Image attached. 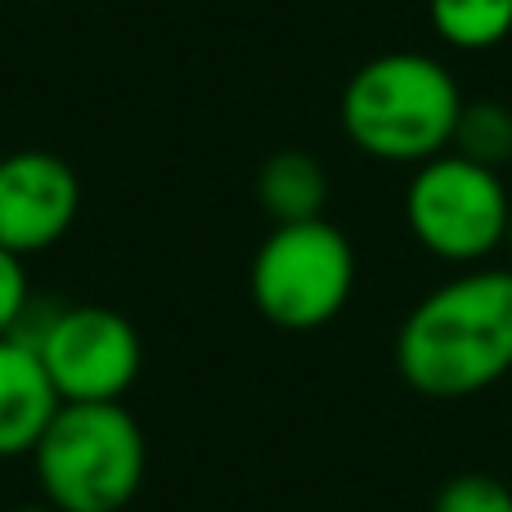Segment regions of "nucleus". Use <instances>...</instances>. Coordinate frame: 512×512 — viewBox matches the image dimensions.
Wrapping results in <instances>:
<instances>
[{
    "instance_id": "423d86ee",
    "label": "nucleus",
    "mask_w": 512,
    "mask_h": 512,
    "mask_svg": "<svg viewBox=\"0 0 512 512\" xmlns=\"http://www.w3.org/2000/svg\"><path fill=\"white\" fill-rule=\"evenodd\" d=\"M36 346L63 405L122 400L140 378V333L108 306H72L45 319L41 333H23Z\"/></svg>"
},
{
    "instance_id": "0eeeda50",
    "label": "nucleus",
    "mask_w": 512,
    "mask_h": 512,
    "mask_svg": "<svg viewBox=\"0 0 512 512\" xmlns=\"http://www.w3.org/2000/svg\"><path fill=\"white\" fill-rule=\"evenodd\" d=\"M81 212V180L59 153L18 149L0 158V248L41 252L72 230Z\"/></svg>"
},
{
    "instance_id": "f257e3e1",
    "label": "nucleus",
    "mask_w": 512,
    "mask_h": 512,
    "mask_svg": "<svg viewBox=\"0 0 512 512\" xmlns=\"http://www.w3.org/2000/svg\"><path fill=\"white\" fill-rule=\"evenodd\" d=\"M396 369L418 396L463 400L512 373V270H468L409 310Z\"/></svg>"
},
{
    "instance_id": "ddd939ff",
    "label": "nucleus",
    "mask_w": 512,
    "mask_h": 512,
    "mask_svg": "<svg viewBox=\"0 0 512 512\" xmlns=\"http://www.w3.org/2000/svg\"><path fill=\"white\" fill-rule=\"evenodd\" d=\"M23 315H27V270H23V256L0 248V337L18 333Z\"/></svg>"
},
{
    "instance_id": "6e6552de",
    "label": "nucleus",
    "mask_w": 512,
    "mask_h": 512,
    "mask_svg": "<svg viewBox=\"0 0 512 512\" xmlns=\"http://www.w3.org/2000/svg\"><path fill=\"white\" fill-rule=\"evenodd\" d=\"M59 405L36 346L23 333L0 337V459L32 454Z\"/></svg>"
},
{
    "instance_id": "1a4fd4ad",
    "label": "nucleus",
    "mask_w": 512,
    "mask_h": 512,
    "mask_svg": "<svg viewBox=\"0 0 512 512\" xmlns=\"http://www.w3.org/2000/svg\"><path fill=\"white\" fill-rule=\"evenodd\" d=\"M256 198H261L265 216H270L274 225L319 221L324 203H328V176L310 153L279 149L256 171Z\"/></svg>"
},
{
    "instance_id": "4468645a",
    "label": "nucleus",
    "mask_w": 512,
    "mask_h": 512,
    "mask_svg": "<svg viewBox=\"0 0 512 512\" xmlns=\"http://www.w3.org/2000/svg\"><path fill=\"white\" fill-rule=\"evenodd\" d=\"M9 512H54V508H50V504H45V508L36 504V508H9Z\"/></svg>"
},
{
    "instance_id": "39448f33",
    "label": "nucleus",
    "mask_w": 512,
    "mask_h": 512,
    "mask_svg": "<svg viewBox=\"0 0 512 512\" xmlns=\"http://www.w3.org/2000/svg\"><path fill=\"white\" fill-rule=\"evenodd\" d=\"M405 216L414 239L432 256L454 265H477L508 239L512 203L495 167H481L445 149L414 171Z\"/></svg>"
},
{
    "instance_id": "9b49d317",
    "label": "nucleus",
    "mask_w": 512,
    "mask_h": 512,
    "mask_svg": "<svg viewBox=\"0 0 512 512\" xmlns=\"http://www.w3.org/2000/svg\"><path fill=\"white\" fill-rule=\"evenodd\" d=\"M454 153L499 171V162L512 158V113L504 104H463L454 126Z\"/></svg>"
},
{
    "instance_id": "20e7f679",
    "label": "nucleus",
    "mask_w": 512,
    "mask_h": 512,
    "mask_svg": "<svg viewBox=\"0 0 512 512\" xmlns=\"http://www.w3.org/2000/svg\"><path fill=\"white\" fill-rule=\"evenodd\" d=\"M355 288V252L337 225H274L252 256V301L274 328L310 333L346 306Z\"/></svg>"
},
{
    "instance_id": "7ed1b4c3",
    "label": "nucleus",
    "mask_w": 512,
    "mask_h": 512,
    "mask_svg": "<svg viewBox=\"0 0 512 512\" xmlns=\"http://www.w3.org/2000/svg\"><path fill=\"white\" fill-rule=\"evenodd\" d=\"M32 468L54 512H122L144 486L149 445L122 400L59 405L32 450Z\"/></svg>"
},
{
    "instance_id": "2eb2a0df",
    "label": "nucleus",
    "mask_w": 512,
    "mask_h": 512,
    "mask_svg": "<svg viewBox=\"0 0 512 512\" xmlns=\"http://www.w3.org/2000/svg\"><path fill=\"white\" fill-rule=\"evenodd\" d=\"M508 243H512V221H508Z\"/></svg>"
},
{
    "instance_id": "f8f14e48",
    "label": "nucleus",
    "mask_w": 512,
    "mask_h": 512,
    "mask_svg": "<svg viewBox=\"0 0 512 512\" xmlns=\"http://www.w3.org/2000/svg\"><path fill=\"white\" fill-rule=\"evenodd\" d=\"M432 512H512V490L490 472H459L441 486Z\"/></svg>"
},
{
    "instance_id": "f03ea898",
    "label": "nucleus",
    "mask_w": 512,
    "mask_h": 512,
    "mask_svg": "<svg viewBox=\"0 0 512 512\" xmlns=\"http://www.w3.org/2000/svg\"><path fill=\"white\" fill-rule=\"evenodd\" d=\"M463 95L450 68L400 50L369 59L342 90V126L360 153L400 167H423L454 144Z\"/></svg>"
},
{
    "instance_id": "9d476101",
    "label": "nucleus",
    "mask_w": 512,
    "mask_h": 512,
    "mask_svg": "<svg viewBox=\"0 0 512 512\" xmlns=\"http://www.w3.org/2000/svg\"><path fill=\"white\" fill-rule=\"evenodd\" d=\"M427 14L454 50H495L512 36V0H432Z\"/></svg>"
}]
</instances>
